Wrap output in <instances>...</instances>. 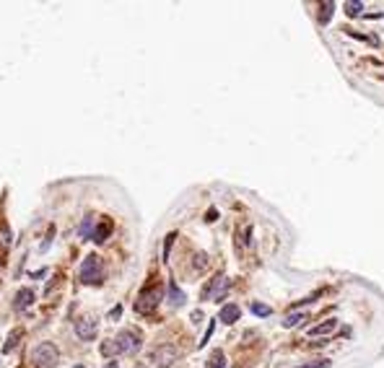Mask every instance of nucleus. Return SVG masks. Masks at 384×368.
<instances>
[{"label": "nucleus", "mask_w": 384, "mask_h": 368, "mask_svg": "<svg viewBox=\"0 0 384 368\" xmlns=\"http://www.w3.org/2000/svg\"><path fill=\"white\" fill-rule=\"evenodd\" d=\"M167 293H169V304H171V306H182V304L187 301L184 290L179 288V285H177L174 280H169V283H167Z\"/></svg>", "instance_id": "6e6552de"}, {"label": "nucleus", "mask_w": 384, "mask_h": 368, "mask_svg": "<svg viewBox=\"0 0 384 368\" xmlns=\"http://www.w3.org/2000/svg\"><path fill=\"white\" fill-rule=\"evenodd\" d=\"M104 368H119V366H117V360H109V363L104 366Z\"/></svg>", "instance_id": "393cba45"}, {"label": "nucleus", "mask_w": 384, "mask_h": 368, "mask_svg": "<svg viewBox=\"0 0 384 368\" xmlns=\"http://www.w3.org/2000/svg\"><path fill=\"white\" fill-rule=\"evenodd\" d=\"M177 348L174 345H161V348H156L153 352H150V360H153L156 366H171L177 360Z\"/></svg>", "instance_id": "39448f33"}, {"label": "nucleus", "mask_w": 384, "mask_h": 368, "mask_svg": "<svg viewBox=\"0 0 384 368\" xmlns=\"http://www.w3.org/2000/svg\"><path fill=\"white\" fill-rule=\"evenodd\" d=\"M205 262H208V257H205V254H198V257H195V267H198V270H202V267H205Z\"/></svg>", "instance_id": "5701e85b"}, {"label": "nucleus", "mask_w": 384, "mask_h": 368, "mask_svg": "<svg viewBox=\"0 0 384 368\" xmlns=\"http://www.w3.org/2000/svg\"><path fill=\"white\" fill-rule=\"evenodd\" d=\"M161 296H164V290L159 288V285H150V288H146L138 296V301H135V311L138 314H150L156 306H159Z\"/></svg>", "instance_id": "7ed1b4c3"}, {"label": "nucleus", "mask_w": 384, "mask_h": 368, "mask_svg": "<svg viewBox=\"0 0 384 368\" xmlns=\"http://www.w3.org/2000/svg\"><path fill=\"white\" fill-rule=\"evenodd\" d=\"M115 342H117V350L125 352V355H135V352L140 350V337L135 335L133 329H122Z\"/></svg>", "instance_id": "20e7f679"}, {"label": "nucleus", "mask_w": 384, "mask_h": 368, "mask_svg": "<svg viewBox=\"0 0 384 368\" xmlns=\"http://www.w3.org/2000/svg\"><path fill=\"white\" fill-rule=\"evenodd\" d=\"M226 288H229V280H226L223 275H216V277H213V283H210L208 288L202 290V298H221Z\"/></svg>", "instance_id": "0eeeda50"}, {"label": "nucleus", "mask_w": 384, "mask_h": 368, "mask_svg": "<svg viewBox=\"0 0 384 368\" xmlns=\"http://www.w3.org/2000/svg\"><path fill=\"white\" fill-rule=\"evenodd\" d=\"M301 368H330V360H314V363H306Z\"/></svg>", "instance_id": "4be33fe9"}, {"label": "nucleus", "mask_w": 384, "mask_h": 368, "mask_svg": "<svg viewBox=\"0 0 384 368\" xmlns=\"http://www.w3.org/2000/svg\"><path fill=\"white\" fill-rule=\"evenodd\" d=\"M75 368H83V366H75Z\"/></svg>", "instance_id": "a878e982"}, {"label": "nucleus", "mask_w": 384, "mask_h": 368, "mask_svg": "<svg viewBox=\"0 0 384 368\" xmlns=\"http://www.w3.org/2000/svg\"><path fill=\"white\" fill-rule=\"evenodd\" d=\"M252 314H257V317H270V306H265V304H252Z\"/></svg>", "instance_id": "6ab92c4d"}, {"label": "nucleus", "mask_w": 384, "mask_h": 368, "mask_svg": "<svg viewBox=\"0 0 384 368\" xmlns=\"http://www.w3.org/2000/svg\"><path fill=\"white\" fill-rule=\"evenodd\" d=\"M335 329H337V321H335V319H327V321H322V324L312 327V329H309V337H325V335H330V332H335Z\"/></svg>", "instance_id": "1a4fd4ad"}, {"label": "nucleus", "mask_w": 384, "mask_h": 368, "mask_svg": "<svg viewBox=\"0 0 384 368\" xmlns=\"http://www.w3.org/2000/svg\"><path fill=\"white\" fill-rule=\"evenodd\" d=\"M306 319H309V317H306V314H304V311H296V314H288V317H285V321H283V327H288V329H291V327H299V324H301V321H306Z\"/></svg>", "instance_id": "4468645a"}, {"label": "nucleus", "mask_w": 384, "mask_h": 368, "mask_svg": "<svg viewBox=\"0 0 384 368\" xmlns=\"http://www.w3.org/2000/svg\"><path fill=\"white\" fill-rule=\"evenodd\" d=\"M94 223H96V215H86L83 223H81V239H91L94 236Z\"/></svg>", "instance_id": "ddd939ff"}, {"label": "nucleus", "mask_w": 384, "mask_h": 368, "mask_svg": "<svg viewBox=\"0 0 384 368\" xmlns=\"http://www.w3.org/2000/svg\"><path fill=\"white\" fill-rule=\"evenodd\" d=\"M75 335H78L81 340H94V337H96V321L91 317L78 319V321H75Z\"/></svg>", "instance_id": "423d86ee"}, {"label": "nucleus", "mask_w": 384, "mask_h": 368, "mask_svg": "<svg viewBox=\"0 0 384 368\" xmlns=\"http://www.w3.org/2000/svg\"><path fill=\"white\" fill-rule=\"evenodd\" d=\"M218 319H221L223 324H234V321L239 319V306H234V304L223 306V309H221V314H218Z\"/></svg>", "instance_id": "9b49d317"}, {"label": "nucleus", "mask_w": 384, "mask_h": 368, "mask_svg": "<svg viewBox=\"0 0 384 368\" xmlns=\"http://www.w3.org/2000/svg\"><path fill=\"white\" fill-rule=\"evenodd\" d=\"M333 11H335V3H322V11H319V24H327L333 18Z\"/></svg>", "instance_id": "f3484780"}, {"label": "nucleus", "mask_w": 384, "mask_h": 368, "mask_svg": "<svg viewBox=\"0 0 384 368\" xmlns=\"http://www.w3.org/2000/svg\"><path fill=\"white\" fill-rule=\"evenodd\" d=\"M18 340H21V329H13V332L8 335V340H5V345H3V352H13L16 350V345H18Z\"/></svg>", "instance_id": "2eb2a0df"}, {"label": "nucleus", "mask_w": 384, "mask_h": 368, "mask_svg": "<svg viewBox=\"0 0 384 368\" xmlns=\"http://www.w3.org/2000/svg\"><path fill=\"white\" fill-rule=\"evenodd\" d=\"M109 234H112V223H109V221H104V223H99V226H96V231H94V236H91V239H94L96 244H104Z\"/></svg>", "instance_id": "f8f14e48"}, {"label": "nucleus", "mask_w": 384, "mask_h": 368, "mask_svg": "<svg viewBox=\"0 0 384 368\" xmlns=\"http://www.w3.org/2000/svg\"><path fill=\"white\" fill-rule=\"evenodd\" d=\"M99 350H101V355H109V358H112V355H117V352H119V350H117V342H115V340H104Z\"/></svg>", "instance_id": "a211bd4d"}, {"label": "nucleus", "mask_w": 384, "mask_h": 368, "mask_svg": "<svg viewBox=\"0 0 384 368\" xmlns=\"http://www.w3.org/2000/svg\"><path fill=\"white\" fill-rule=\"evenodd\" d=\"M32 301H34V290L21 288V290L16 293V301H13V306H16V309H29V306H32Z\"/></svg>", "instance_id": "9d476101"}, {"label": "nucleus", "mask_w": 384, "mask_h": 368, "mask_svg": "<svg viewBox=\"0 0 384 368\" xmlns=\"http://www.w3.org/2000/svg\"><path fill=\"white\" fill-rule=\"evenodd\" d=\"M361 11H364V3H345V13L348 16H358Z\"/></svg>", "instance_id": "aec40b11"}, {"label": "nucleus", "mask_w": 384, "mask_h": 368, "mask_svg": "<svg viewBox=\"0 0 384 368\" xmlns=\"http://www.w3.org/2000/svg\"><path fill=\"white\" fill-rule=\"evenodd\" d=\"M138 368H143V366H138Z\"/></svg>", "instance_id": "bb28decb"}, {"label": "nucleus", "mask_w": 384, "mask_h": 368, "mask_svg": "<svg viewBox=\"0 0 384 368\" xmlns=\"http://www.w3.org/2000/svg\"><path fill=\"white\" fill-rule=\"evenodd\" d=\"M174 239H177V234H169V236H167V241H164V259L169 257V252H171V244H174Z\"/></svg>", "instance_id": "412c9836"}, {"label": "nucleus", "mask_w": 384, "mask_h": 368, "mask_svg": "<svg viewBox=\"0 0 384 368\" xmlns=\"http://www.w3.org/2000/svg\"><path fill=\"white\" fill-rule=\"evenodd\" d=\"M223 366H226V358H223L221 350H216L213 355L208 358V363H205V368H223Z\"/></svg>", "instance_id": "dca6fc26"}, {"label": "nucleus", "mask_w": 384, "mask_h": 368, "mask_svg": "<svg viewBox=\"0 0 384 368\" xmlns=\"http://www.w3.org/2000/svg\"><path fill=\"white\" fill-rule=\"evenodd\" d=\"M119 311H122V309H119V306H115V309H112V314H109V317H112V319H117V317H119Z\"/></svg>", "instance_id": "b1692460"}, {"label": "nucleus", "mask_w": 384, "mask_h": 368, "mask_svg": "<svg viewBox=\"0 0 384 368\" xmlns=\"http://www.w3.org/2000/svg\"><path fill=\"white\" fill-rule=\"evenodd\" d=\"M81 283H86V285H99L104 280V267H101V259L96 257V254H88V257L83 259V265H81Z\"/></svg>", "instance_id": "f257e3e1"}, {"label": "nucleus", "mask_w": 384, "mask_h": 368, "mask_svg": "<svg viewBox=\"0 0 384 368\" xmlns=\"http://www.w3.org/2000/svg\"><path fill=\"white\" fill-rule=\"evenodd\" d=\"M57 360H60V352L52 342H42L32 350V363L39 368H55Z\"/></svg>", "instance_id": "f03ea898"}]
</instances>
